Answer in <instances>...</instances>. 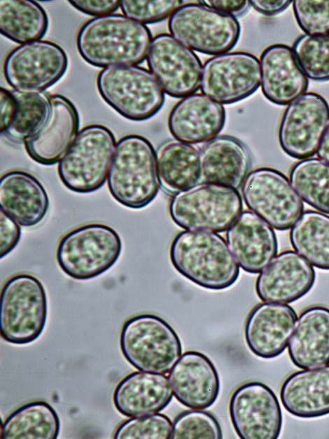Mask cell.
Returning <instances> with one entry per match:
<instances>
[{
    "label": "cell",
    "instance_id": "16",
    "mask_svg": "<svg viewBox=\"0 0 329 439\" xmlns=\"http://www.w3.org/2000/svg\"><path fill=\"white\" fill-rule=\"evenodd\" d=\"M230 416L240 438H277L282 426L281 407L274 391L262 382L238 387L231 396Z\"/></svg>",
    "mask_w": 329,
    "mask_h": 439
},
{
    "label": "cell",
    "instance_id": "35",
    "mask_svg": "<svg viewBox=\"0 0 329 439\" xmlns=\"http://www.w3.org/2000/svg\"><path fill=\"white\" fill-rule=\"evenodd\" d=\"M292 49L307 78L329 81V36H300Z\"/></svg>",
    "mask_w": 329,
    "mask_h": 439
},
{
    "label": "cell",
    "instance_id": "1",
    "mask_svg": "<svg viewBox=\"0 0 329 439\" xmlns=\"http://www.w3.org/2000/svg\"><path fill=\"white\" fill-rule=\"evenodd\" d=\"M152 39L145 25L111 14L87 21L78 33L76 46L82 58L96 67L136 66L146 58Z\"/></svg>",
    "mask_w": 329,
    "mask_h": 439
},
{
    "label": "cell",
    "instance_id": "12",
    "mask_svg": "<svg viewBox=\"0 0 329 439\" xmlns=\"http://www.w3.org/2000/svg\"><path fill=\"white\" fill-rule=\"evenodd\" d=\"M68 62L66 53L57 43L33 41L18 46L8 55L4 77L15 90L41 93L62 78Z\"/></svg>",
    "mask_w": 329,
    "mask_h": 439
},
{
    "label": "cell",
    "instance_id": "26",
    "mask_svg": "<svg viewBox=\"0 0 329 439\" xmlns=\"http://www.w3.org/2000/svg\"><path fill=\"white\" fill-rule=\"evenodd\" d=\"M0 208L19 225L31 227L45 218L49 198L35 176L23 171H11L1 178Z\"/></svg>",
    "mask_w": 329,
    "mask_h": 439
},
{
    "label": "cell",
    "instance_id": "20",
    "mask_svg": "<svg viewBox=\"0 0 329 439\" xmlns=\"http://www.w3.org/2000/svg\"><path fill=\"white\" fill-rule=\"evenodd\" d=\"M226 239L239 266L248 273H260L277 253L274 230L250 211L240 214L228 228Z\"/></svg>",
    "mask_w": 329,
    "mask_h": 439
},
{
    "label": "cell",
    "instance_id": "42",
    "mask_svg": "<svg viewBox=\"0 0 329 439\" xmlns=\"http://www.w3.org/2000/svg\"><path fill=\"white\" fill-rule=\"evenodd\" d=\"M0 131L3 134L9 127L16 110L17 102L13 90L0 88Z\"/></svg>",
    "mask_w": 329,
    "mask_h": 439
},
{
    "label": "cell",
    "instance_id": "25",
    "mask_svg": "<svg viewBox=\"0 0 329 439\" xmlns=\"http://www.w3.org/2000/svg\"><path fill=\"white\" fill-rule=\"evenodd\" d=\"M173 391L163 374L134 372L116 386L113 403L117 410L128 417L158 413L172 401Z\"/></svg>",
    "mask_w": 329,
    "mask_h": 439
},
{
    "label": "cell",
    "instance_id": "45",
    "mask_svg": "<svg viewBox=\"0 0 329 439\" xmlns=\"http://www.w3.org/2000/svg\"><path fill=\"white\" fill-rule=\"evenodd\" d=\"M317 155L321 160L329 163V122L321 140Z\"/></svg>",
    "mask_w": 329,
    "mask_h": 439
},
{
    "label": "cell",
    "instance_id": "2",
    "mask_svg": "<svg viewBox=\"0 0 329 439\" xmlns=\"http://www.w3.org/2000/svg\"><path fill=\"white\" fill-rule=\"evenodd\" d=\"M169 256L181 275L204 288L226 289L239 275V264L227 242L215 232H180L172 242Z\"/></svg>",
    "mask_w": 329,
    "mask_h": 439
},
{
    "label": "cell",
    "instance_id": "5",
    "mask_svg": "<svg viewBox=\"0 0 329 439\" xmlns=\"http://www.w3.org/2000/svg\"><path fill=\"white\" fill-rule=\"evenodd\" d=\"M48 316V300L43 285L33 275L20 274L8 279L1 292V337L10 344L23 345L38 339Z\"/></svg>",
    "mask_w": 329,
    "mask_h": 439
},
{
    "label": "cell",
    "instance_id": "34",
    "mask_svg": "<svg viewBox=\"0 0 329 439\" xmlns=\"http://www.w3.org/2000/svg\"><path fill=\"white\" fill-rule=\"evenodd\" d=\"M17 105L13 119L3 134L15 143L24 141L37 133L50 114L49 97L42 93H27L13 90Z\"/></svg>",
    "mask_w": 329,
    "mask_h": 439
},
{
    "label": "cell",
    "instance_id": "43",
    "mask_svg": "<svg viewBox=\"0 0 329 439\" xmlns=\"http://www.w3.org/2000/svg\"><path fill=\"white\" fill-rule=\"evenodd\" d=\"M201 2L208 7L218 11L220 13L232 16H239L245 13L250 5L249 1H201Z\"/></svg>",
    "mask_w": 329,
    "mask_h": 439
},
{
    "label": "cell",
    "instance_id": "6",
    "mask_svg": "<svg viewBox=\"0 0 329 439\" xmlns=\"http://www.w3.org/2000/svg\"><path fill=\"white\" fill-rule=\"evenodd\" d=\"M120 344L126 360L139 371L167 374L179 359L182 345L178 335L162 318L139 314L122 326Z\"/></svg>",
    "mask_w": 329,
    "mask_h": 439
},
{
    "label": "cell",
    "instance_id": "29",
    "mask_svg": "<svg viewBox=\"0 0 329 439\" xmlns=\"http://www.w3.org/2000/svg\"><path fill=\"white\" fill-rule=\"evenodd\" d=\"M156 159L160 186L168 193L176 194L200 181V151L191 144L165 141L158 148Z\"/></svg>",
    "mask_w": 329,
    "mask_h": 439
},
{
    "label": "cell",
    "instance_id": "27",
    "mask_svg": "<svg viewBox=\"0 0 329 439\" xmlns=\"http://www.w3.org/2000/svg\"><path fill=\"white\" fill-rule=\"evenodd\" d=\"M295 365L309 369L329 364V309L314 306L299 316L288 344Z\"/></svg>",
    "mask_w": 329,
    "mask_h": 439
},
{
    "label": "cell",
    "instance_id": "15",
    "mask_svg": "<svg viewBox=\"0 0 329 439\" xmlns=\"http://www.w3.org/2000/svg\"><path fill=\"white\" fill-rule=\"evenodd\" d=\"M146 60L150 72L170 97L183 98L200 89L203 67L201 60L172 35L160 34L155 36Z\"/></svg>",
    "mask_w": 329,
    "mask_h": 439
},
{
    "label": "cell",
    "instance_id": "31",
    "mask_svg": "<svg viewBox=\"0 0 329 439\" xmlns=\"http://www.w3.org/2000/svg\"><path fill=\"white\" fill-rule=\"evenodd\" d=\"M60 421L55 409L44 401L22 405L11 413L1 428V438H57Z\"/></svg>",
    "mask_w": 329,
    "mask_h": 439
},
{
    "label": "cell",
    "instance_id": "41",
    "mask_svg": "<svg viewBox=\"0 0 329 439\" xmlns=\"http://www.w3.org/2000/svg\"><path fill=\"white\" fill-rule=\"evenodd\" d=\"M69 3L76 9L92 16H104L115 12L120 6V1H80L71 0Z\"/></svg>",
    "mask_w": 329,
    "mask_h": 439
},
{
    "label": "cell",
    "instance_id": "37",
    "mask_svg": "<svg viewBox=\"0 0 329 439\" xmlns=\"http://www.w3.org/2000/svg\"><path fill=\"white\" fill-rule=\"evenodd\" d=\"M173 424L160 413L132 417L120 424L114 438H172Z\"/></svg>",
    "mask_w": 329,
    "mask_h": 439
},
{
    "label": "cell",
    "instance_id": "30",
    "mask_svg": "<svg viewBox=\"0 0 329 439\" xmlns=\"http://www.w3.org/2000/svg\"><path fill=\"white\" fill-rule=\"evenodd\" d=\"M49 26L48 15L36 1H0V32L17 43L40 41Z\"/></svg>",
    "mask_w": 329,
    "mask_h": 439
},
{
    "label": "cell",
    "instance_id": "18",
    "mask_svg": "<svg viewBox=\"0 0 329 439\" xmlns=\"http://www.w3.org/2000/svg\"><path fill=\"white\" fill-rule=\"evenodd\" d=\"M315 278V271L307 260L295 251H285L260 272L255 291L264 302L290 303L306 295Z\"/></svg>",
    "mask_w": 329,
    "mask_h": 439
},
{
    "label": "cell",
    "instance_id": "23",
    "mask_svg": "<svg viewBox=\"0 0 329 439\" xmlns=\"http://www.w3.org/2000/svg\"><path fill=\"white\" fill-rule=\"evenodd\" d=\"M261 90L272 103L288 105L306 93L309 81L291 48L274 44L260 55Z\"/></svg>",
    "mask_w": 329,
    "mask_h": 439
},
{
    "label": "cell",
    "instance_id": "22",
    "mask_svg": "<svg viewBox=\"0 0 329 439\" xmlns=\"http://www.w3.org/2000/svg\"><path fill=\"white\" fill-rule=\"evenodd\" d=\"M297 321L295 310L289 305L260 303L249 314L244 335L249 349L257 356L273 358L286 349Z\"/></svg>",
    "mask_w": 329,
    "mask_h": 439
},
{
    "label": "cell",
    "instance_id": "7",
    "mask_svg": "<svg viewBox=\"0 0 329 439\" xmlns=\"http://www.w3.org/2000/svg\"><path fill=\"white\" fill-rule=\"evenodd\" d=\"M102 98L126 119L144 121L162 108L164 92L155 76L138 66H113L102 69L97 78Z\"/></svg>",
    "mask_w": 329,
    "mask_h": 439
},
{
    "label": "cell",
    "instance_id": "9",
    "mask_svg": "<svg viewBox=\"0 0 329 439\" xmlns=\"http://www.w3.org/2000/svg\"><path fill=\"white\" fill-rule=\"evenodd\" d=\"M122 241L110 226L91 223L66 234L59 242L56 259L69 277L87 280L109 270L118 260Z\"/></svg>",
    "mask_w": 329,
    "mask_h": 439
},
{
    "label": "cell",
    "instance_id": "14",
    "mask_svg": "<svg viewBox=\"0 0 329 439\" xmlns=\"http://www.w3.org/2000/svg\"><path fill=\"white\" fill-rule=\"evenodd\" d=\"M329 121V104L320 95L306 92L288 104L279 128V142L289 156L304 160L317 153Z\"/></svg>",
    "mask_w": 329,
    "mask_h": 439
},
{
    "label": "cell",
    "instance_id": "39",
    "mask_svg": "<svg viewBox=\"0 0 329 439\" xmlns=\"http://www.w3.org/2000/svg\"><path fill=\"white\" fill-rule=\"evenodd\" d=\"M183 5V1H120L123 14L144 25L162 22Z\"/></svg>",
    "mask_w": 329,
    "mask_h": 439
},
{
    "label": "cell",
    "instance_id": "24",
    "mask_svg": "<svg viewBox=\"0 0 329 439\" xmlns=\"http://www.w3.org/2000/svg\"><path fill=\"white\" fill-rule=\"evenodd\" d=\"M246 145L238 139L222 135L208 141L200 151V181L237 189L251 168Z\"/></svg>",
    "mask_w": 329,
    "mask_h": 439
},
{
    "label": "cell",
    "instance_id": "8",
    "mask_svg": "<svg viewBox=\"0 0 329 439\" xmlns=\"http://www.w3.org/2000/svg\"><path fill=\"white\" fill-rule=\"evenodd\" d=\"M116 142L113 132L102 125H90L78 134L59 162L58 175L69 190L90 193L101 188L108 177Z\"/></svg>",
    "mask_w": 329,
    "mask_h": 439
},
{
    "label": "cell",
    "instance_id": "4",
    "mask_svg": "<svg viewBox=\"0 0 329 439\" xmlns=\"http://www.w3.org/2000/svg\"><path fill=\"white\" fill-rule=\"evenodd\" d=\"M243 203L237 189L202 182L176 193L169 203V214L179 227L189 230L221 232L241 213Z\"/></svg>",
    "mask_w": 329,
    "mask_h": 439
},
{
    "label": "cell",
    "instance_id": "40",
    "mask_svg": "<svg viewBox=\"0 0 329 439\" xmlns=\"http://www.w3.org/2000/svg\"><path fill=\"white\" fill-rule=\"evenodd\" d=\"M1 217V258L6 256L18 245L21 237L19 224L2 209Z\"/></svg>",
    "mask_w": 329,
    "mask_h": 439
},
{
    "label": "cell",
    "instance_id": "3",
    "mask_svg": "<svg viewBox=\"0 0 329 439\" xmlns=\"http://www.w3.org/2000/svg\"><path fill=\"white\" fill-rule=\"evenodd\" d=\"M107 183L112 197L127 208L142 209L154 200L160 182L156 152L146 138L130 134L120 139Z\"/></svg>",
    "mask_w": 329,
    "mask_h": 439
},
{
    "label": "cell",
    "instance_id": "33",
    "mask_svg": "<svg viewBox=\"0 0 329 439\" xmlns=\"http://www.w3.org/2000/svg\"><path fill=\"white\" fill-rule=\"evenodd\" d=\"M290 180L306 203L329 214V163L318 158L304 159L293 166Z\"/></svg>",
    "mask_w": 329,
    "mask_h": 439
},
{
    "label": "cell",
    "instance_id": "44",
    "mask_svg": "<svg viewBox=\"0 0 329 439\" xmlns=\"http://www.w3.org/2000/svg\"><path fill=\"white\" fill-rule=\"evenodd\" d=\"M250 5L258 12L265 15H274L285 11L293 2L289 0L282 1H249Z\"/></svg>",
    "mask_w": 329,
    "mask_h": 439
},
{
    "label": "cell",
    "instance_id": "19",
    "mask_svg": "<svg viewBox=\"0 0 329 439\" xmlns=\"http://www.w3.org/2000/svg\"><path fill=\"white\" fill-rule=\"evenodd\" d=\"M173 394L183 405L203 410L218 398L220 379L211 361L196 351L183 353L169 372Z\"/></svg>",
    "mask_w": 329,
    "mask_h": 439
},
{
    "label": "cell",
    "instance_id": "10",
    "mask_svg": "<svg viewBox=\"0 0 329 439\" xmlns=\"http://www.w3.org/2000/svg\"><path fill=\"white\" fill-rule=\"evenodd\" d=\"M168 29L174 39L190 49L211 55L231 50L241 34L236 17L202 2L181 6L169 17Z\"/></svg>",
    "mask_w": 329,
    "mask_h": 439
},
{
    "label": "cell",
    "instance_id": "36",
    "mask_svg": "<svg viewBox=\"0 0 329 439\" xmlns=\"http://www.w3.org/2000/svg\"><path fill=\"white\" fill-rule=\"evenodd\" d=\"M222 430L216 417L200 410H186L173 422L172 438H222Z\"/></svg>",
    "mask_w": 329,
    "mask_h": 439
},
{
    "label": "cell",
    "instance_id": "28",
    "mask_svg": "<svg viewBox=\"0 0 329 439\" xmlns=\"http://www.w3.org/2000/svg\"><path fill=\"white\" fill-rule=\"evenodd\" d=\"M280 398L285 409L298 417L329 414V365L290 375L282 384Z\"/></svg>",
    "mask_w": 329,
    "mask_h": 439
},
{
    "label": "cell",
    "instance_id": "21",
    "mask_svg": "<svg viewBox=\"0 0 329 439\" xmlns=\"http://www.w3.org/2000/svg\"><path fill=\"white\" fill-rule=\"evenodd\" d=\"M225 110L219 102L204 94L183 97L171 110L168 127L180 141L201 144L214 139L225 123Z\"/></svg>",
    "mask_w": 329,
    "mask_h": 439
},
{
    "label": "cell",
    "instance_id": "13",
    "mask_svg": "<svg viewBox=\"0 0 329 439\" xmlns=\"http://www.w3.org/2000/svg\"><path fill=\"white\" fill-rule=\"evenodd\" d=\"M261 84L258 59L246 52H231L207 60L201 77L202 93L230 104L252 95Z\"/></svg>",
    "mask_w": 329,
    "mask_h": 439
},
{
    "label": "cell",
    "instance_id": "32",
    "mask_svg": "<svg viewBox=\"0 0 329 439\" xmlns=\"http://www.w3.org/2000/svg\"><path fill=\"white\" fill-rule=\"evenodd\" d=\"M294 249L313 265L329 270V216L308 210L291 227Z\"/></svg>",
    "mask_w": 329,
    "mask_h": 439
},
{
    "label": "cell",
    "instance_id": "11",
    "mask_svg": "<svg viewBox=\"0 0 329 439\" xmlns=\"http://www.w3.org/2000/svg\"><path fill=\"white\" fill-rule=\"evenodd\" d=\"M248 208L279 230L291 228L304 205L288 179L279 171L260 167L249 172L241 185Z\"/></svg>",
    "mask_w": 329,
    "mask_h": 439
},
{
    "label": "cell",
    "instance_id": "38",
    "mask_svg": "<svg viewBox=\"0 0 329 439\" xmlns=\"http://www.w3.org/2000/svg\"><path fill=\"white\" fill-rule=\"evenodd\" d=\"M293 9L301 29L309 36H329V1H293Z\"/></svg>",
    "mask_w": 329,
    "mask_h": 439
},
{
    "label": "cell",
    "instance_id": "17",
    "mask_svg": "<svg viewBox=\"0 0 329 439\" xmlns=\"http://www.w3.org/2000/svg\"><path fill=\"white\" fill-rule=\"evenodd\" d=\"M50 114L43 126L24 141L28 155L37 163L52 165L64 156L78 134L80 118L74 104L66 97H49Z\"/></svg>",
    "mask_w": 329,
    "mask_h": 439
}]
</instances>
